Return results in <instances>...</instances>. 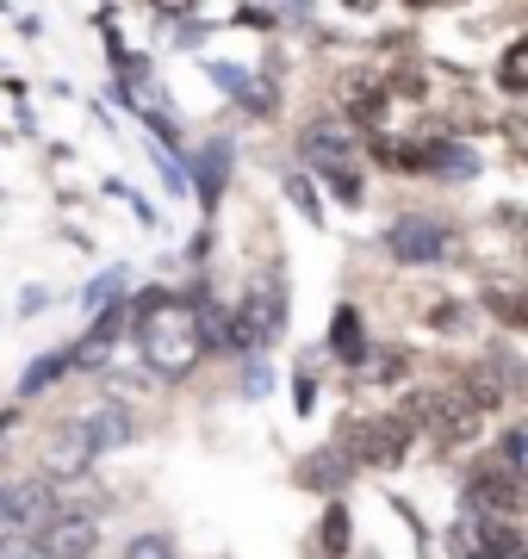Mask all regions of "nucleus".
<instances>
[{
    "label": "nucleus",
    "mask_w": 528,
    "mask_h": 559,
    "mask_svg": "<svg viewBox=\"0 0 528 559\" xmlns=\"http://www.w3.org/2000/svg\"><path fill=\"white\" fill-rule=\"evenodd\" d=\"M137 348L163 380H187L200 348H212L205 342V299H181V293L149 286V299H137Z\"/></svg>",
    "instance_id": "1"
},
{
    "label": "nucleus",
    "mask_w": 528,
    "mask_h": 559,
    "mask_svg": "<svg viewBox=\"0 0 528 559\" xmlns=\"http://www.w3.org/2000/svg\"><path fill=\"white\" fill-rule=\"evenodd\" d=\"M410 423H423L442 448H454V441L479 436L485 411L467 399V385H429V392H417V399H410Z\"/></svg>",
    "instance_id": "2"
},
{
    "label": "nucleus",
    "mask_w": 528,
    "mask_h": 559,
    "mask_svg": "<svg viewBox=\"0 0 528 559\" xmlns=\"http://www.w3.org/2000/svg\"><path fill=\"white\" fill-rule=\"evenodd\" d=\"M57 516H62L57 491L38 479H13L0 491V528H7V540H44Z\"/></svg>",
    "instance_id": "3"
},
{
    "label": "nucleus",
    "mask_w": 528,
    "mask_h": 559,
    "mask_svg": "<svg viewBox=\"0 0 528 559\" xmlns=\"http://www.w3.org/2000/svg\"><path fill=\"white\" fill-rule=\"evenodd\" d=\"M467 498H472V510H485L491 522L497 516H523L528 510V479L509 466V460H485V466L467 479Z\"/></svg>",
    "instance_id": "4"
},
{
    "label": "nucleus",
    "mask_w": 528,
    "mask_h": 559,
    "mask_svg": "<svg viewBox=\"0 0 528 559\" xmlns=\"http://www.w3.org/2000/svg\"><path fill=\"white\" fill-rule=\"evenodd\" d=\"M343 448L355 454V466H398L410 448V417H373V423H355L343 436Z\"/></svg>",
    "instance_id": "5"
},
{
    "label": "nucleus",
    "mask_w": 528,
    "mask_h": 559,
    "mask_svg": "<svg viewBox=\"0 0 528 559\" xmlns=\"http://www.w3.org/2000/svg\"><path fill=\"white\" fill-rule=\"evenodd\" d=\"M94 436H87V423L75 417V423H57L50 436H44V448H38V466H44V479H82L87 466H94Z\"/></svg>",
    "instance_id": "6"
},
{
    "label": "nucleus",
    "mask_w": 528,
    "mask_h": 559,
    "mask_svg": "<svg viewBox=\"0 0 528 559\" xmlns=\"http://www.w3.org/2000/svg\"><path fill=\"white\" fill-rule=\"evenodd\" d=\"M280 318H286V293H280V280H262V286L249 293L243 318L230 323V348H267V342L280 336Z\"/></svg>",
    "instance_id": "7"
},
{
    "label": "nucleus",
    "mask_w": 528,
    "mask_h": 559,
    "mask_svg": "<svg viewBox=\"0 0 528 559\" xmlns=\"http://www.w3.org/2000/svg\"><path fill=\"white\" fill-rule=\"evenodd\" d=\"M386 249L392 261H447L454 255V230L435 218H398L386 230Z\"/></svg>",
    "instance_id": "8"
},
{
    "label": "nucleus",
    "mask_w": 528,
    "mask_h": 559,
    "mask_svg": "<svg viewBox=\"0 0 528 559\" xmlns=\"http://www.w3.org/2000/svg\"><path fill=\"white\" fill-rule=\"evenodd\" d=\"M299 156L324 175H348V156H355V124L343 119H311L305 138H299Z\"/></svg>",
    "instance_id": "9"
},
{
    "label": "nucleus",
    "mask_w": 528,
    "mask_h": 559,
    "mask_svg": "<svg viewBox=\"0 0 528 559\" xmlns=\"http://www.w3.org/2000/svg\"><path fill=\"white\" fill-rule=\"evenodd\" d=\"M38 547H44V559H94V547H100V522L82 516V510H62Z\"/></svg>",
    "instance_id": "10"
},
{
    "label": "nucleus",
    "mask_w": 528,
    "mask_h": 559,
    "mask_svg": "<svg viewBox=\"0 0 528 559\" xmlns=\"http://www.w3.org/2000/svg\"><path fill=\"white\" fill-rule=\"evenodd\" d=\"M348 473H355V454L348 448H317V454H305L299 460V485L305 491H348Z\"/></svg>",
    "instance_id": "11"
},
{
    "label": "nucleus",
    "mask_w": 528,
    "mask_h": 559,
    "mask_svg": "<svg viewBox=\"0 0 528 559\" xmlns=\"http://www.w3.org/2000/svg\"><path fill=\"white\" fill-rule=\"evenodd\" d=\"M224 180H230V143L212 138V143H200V162H193V193H200V205L224 200Z\"/></svg>",
    "instance_id": "12"
},
{
    "label": "nucleus",
    "mask_w": 528,
    "mask_h": 559,
    "mask_svg": "<svg viewBox=\"0 0 528 559\" xmlns=\"http://www.w3.org/2000/svg\"><path fill=\"white\" fill-rule=\"evenodd\" d=\"M82 423H87V436H94V448H100V454H106V448H124V441H131V417H124V404H112V399L94 404Z\"/></svg>",
    "instance_id": "13"
},
{
    "label": "nucleus",
    "mask_w": 528,
    "mask_h": 559,
    "mask_svg": "<svg viewBox=\"0 0 528 559\" xmlns=\"http://www.w3.org/2000/svg\"><path fill=\"white\" fill-rule=\"evenodd\" d=\"M124 330V311H106V318H94V330L82 336V348H69L75 355V367H100L106 355H112V336Z\"/></svg>",
    "instance_id": "14"
},
{
    "label": "nucleus",
    "mask_w": 528,
    "mask_h": 559,
    "mask_svg": "<svg viewBox=\"0 0 528 559\" xmlns=\"http://www.w3.org/2000/svg\"><path fill=\"white\" fill-rule=\"evenodd\" d=\"M329 355H336V360H361L367 355L361 311H355V305H343V311H336V323H329Z\"/></svg>",
    "instance_id": "15"
},
{
    "label": "nucleus",
    "mask_w": 528,
    "mask_h": 559,
    "mask_svg": "<svg viewBox=\"0 0 528 559\" xmlns=\"http://www.w3.org/2000/svg\"><path fill=\"white\" fill-rule=\"evenodd\" d=\"M343 106H348V119H361V124L386 119V94L373 81H343Z\"/></svg>",
    "instance_id": "16"
},
{
    "label": "nucleus",
    "mask_w": 528,
    "mask_h": 559,
    "mask_svg": "<svg viewBox=\"0 0 528 559\" xmlns=\"http://www.w3.org/2000/svg\"><path fill=\"white\" fill-rule=\"evenodd\" d=\"M348 540H355V522H348V503H329L324 522H317V547H324V559H343Z\"/></svg>",
    "instance_id": "17"
},
{
    "label": "nucleus",
    "mask_w": 528,
    "mask_h": 559,
    "mask_svg": "<svg viewBox=\"0 0 528 559\" xmlns=\"http://www.w3.org/2000/svg\"><path fill=\"white\" fill-rule=\"evenodd\" d=\"M497 87H504V94H528V38H516L504 57H497Z\"/></svg>",
    "instance_id": "18"
},
{
    "label": "nucleus",
    "mask_w": 528,
    "mask_h": 559,
    "mask_svg": "<svg viewBox=\"0 0 528 559\" xmlns=\"http://www.w3.org/2000/svg\"><path fill=\"white\" fill-rule=\"evenodd\" d=\"M467 399L479 404V411H491V404H504V373H497V367H472L467 380Z\"/></svg>",
    "instance_id": "19"
},
{
    "label": "nucleus",
    "mask_w": 528,
    "mask_h": 559,
    "mask_svg": "<svg viewBox=\"0 0 528 559\" xmlns=\"http://www.w3.org/2000/svg\"><path fill=\"white\" fill-rule=\"evenodd\" d=\"M62 367H75V355H44V360H32V367H25V380H20V399H38V392L57 380Z\"/></svg>",
    "instance_id": "20"
},
{
    "label": "nucleus",
    "mask_w": 528,
    "mask_h": 559,
    "mask_svg": "<svg viewBox=\"0 0 528 559\" xmlns=\"http://www.w3.org/2000/svg\"><path fill=\"white\" fill-rule=\"evenodd\" d=\"M429 168H435V175H454V180H467L472 168H479V162H472V150H454V143H435V150H429Z\"/></svg>",
    "instance_id": "21"
},
{
    "label": "nucleus",
    "mask_w": 528,
    "mask_h": 559,
    "mask_svg": "<svg viewBox=\"0 0 528 559\" xmlns=\"http://www.w3.org/2000/svg\"><path fill=\"white\" fill-rule=\"evenodd\" d=\"M237 100H243V112H255V119H267V112L280 106V100H274V81H262V75L243 81V87H237Z\"/></svg>",
    "instance_id": "22"
},
{
    "label": "nucleus",
    "mask_w": 528,
    "mask_h": 559,
    "mask_svg": "<svg viewBox=\"0 0 528 559\" xmlns=\"http://www.w3.org/2000/svg\"><path fill=\"white\" fill-rule=\"evenodd\" d=\"M485 305L497 311V318H509V323H528V293H497V286H491Z\"/></svg>",
    "instance_id": "23"
},
{
    "label": "nucleus",
    "mask_w": 528,
    "mask_h": 559,
    "mask_svg": "<svg viewBox=\"0 0 528 559\" xmlns=\"http://www.w3.org/2000/svg\"><path fill=\"white\" fill-rule=\"evenodd\" d=\"M119 286H124L119 267H112V274H100L94 286H87V311H100V305H112V311H119Z\"/></svg>",
    "instance_id": "24"
},
{
    "label": "nucleus",
    "mask_w": 528,
    "mask_h": 559,
    "mask_svg": "<svg viewBox=\"0 0 528 559\" xmlns=\"http://www.w3.org/2000/svg\"><path fill=\"white\" fill-rule=\"evenodd\" d=\"M124 559H175V540L168 535H137L124 547Z\"/></svg>",
    "instance_id": "25"
},
{
    "label": "nucleus",
    "mask_w": 528,
    "mask_h": 559,
    "mask_svg": "<svg viewBox=\"0 0 528 559\" xmlns=\"http://www.w3.org/2000/svg\"><path fill=\"white\" fill-rule=\"evenodd\" d=\"M0 559H44V547H38V540H7Z\"/></svg>",
    "instance_id": "26"
}]
</instances>
